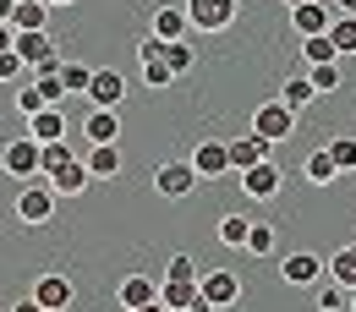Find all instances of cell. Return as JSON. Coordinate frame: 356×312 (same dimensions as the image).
<instances>
[{
    "label": "cell",
    "instance_id": "1",
    "mask_svg": "<svg viewBox=\"0 0 356 312\" xmlns=\"http://www.w3.org/2000/svg\"><path fill=\"white\" fill-rule=\"evenodd\" d=\"M0 148H6V176H22V181H39L44 176V142H33V137H0Z\"/></svg>",
    "mask_w": 356,
    "mask_h": 312
},
{
    "label": "cell",
    "instance_id": "2",
    "mask_svg": "<svg viewBox=\"0 0 356 312\" xmlns=\"http://www.w3.org/2000/svg\"><path fill=\"white\" fill-rule=\"evenodd\" d=\"M55 208H60V197H55L49 181H28V186L17 192V220H22V224H49V220H55Z\"/></svg>",
    "mask_w": 356,
    "mask_h": 312
},
{
    "label": "cell",
    "instance_id": "3",
    "mask_svg": "<svg viewBox=\"0 0 356 312\" xmlns=\"http://www.w3.org/2000/svg\"><path fill=\"white\" fill-rule=\"evenodd\" d=\"M280 279H285V285H302V290H307V285H323V279H329V258H318L312 247L285 252V258H280Z\"/></svg>",
    "mask_w": 356,
    "mask_h": 312
},
{
    "label": "cell",
    "instance_id": "4",
    "mask_svg": "<svg viewBox=\"0 0 356 312\" xmlns=\"http://www.w3.org/2000/svg\"><path fill=\"white\" fill-rule=\"evenodd\" d=\"M252 132L264 137L268 148H274V142H285V137L296 132V110H291L285 99H268V104H258V115H252Z\"/></svg>",
    "mask_w": 356,
    "mask_h": 312
},
{
    "label": "cell",
    "instance_id": "5",
    "mask_svg": "<svg viewBox=\"0 0 356 312\" xmlns=\"http://www.w3.org/2000/svg\"><path fill=\"white\" fill-rule=\"evenodd\" d=\"M186 6V22L197 33H225L236 22V0H181Z\"/></svg>",
    "mask_w": 356,
    "mask_h": 312
},
{
    "label": "cell",
    "instance_id": "6",
    "mask_svg": "<svg viewBox=\"0 0 356 312\" xmlns=\"http://www.w3.org/2000/svg\"><path fill=\"white\" fill-rule=\"evenodd\" d=\"M192 170H197V181H225L230 176V142L203 137V142L192 148Z\"/></svg>",
    "mask_w": 356,
    "mask_h": 312
},
{
    "label": "cell",
    "instance_id": "7",
    "mask_svg": "<svg viewBox=\"0 0 356 312\" xmlns=\"http://www.w3.org/2000/svg\"><path fill=\"white\" fill-rule=\"evenodd\" d=\"M159 302H165V312H214L203 302L197 279H159Z\"/></svg>",
    "mask_w": 356,
    "mask_h": 312
},
{
    "label": "cell",
    "instance_id": "8",
    "mask_svg": "<svg viewBox=\"0 0 356 312\" xmlns=\"http://www.w3.org/2000/svg\"><path fill=\"white\" fill-rule=\"evenodd\" d=\"M127 99V77L115 66H93V83H88V110H115Z\"/></svg>",
    "mask_w": 356,
    "mask_h": 312
},
{
    "label": "cell",
    "instance_id": "9",
    "mask_svg": "<svg viewBox=\"0 0 356 312\" xmlns=\"http://www.w3.org/2000/svg\"><path fill=\"white\" fill-rule=\"evenodd\" d=\"M192 186H197L192 159H170V165H159V170H154V192H159V197H186Z\"/></svg>",
    "mask_w": 356,
    "mask_h": 312
},
{
    "label": "cell",
    "instance_id": "10",
    "mask_svg": "<svg viewBox=\"0 0 356 312\" xmlns=\"http://www.w3.org/2000/svg\"><path fill=\"white\" fill-rule=\"evenodd\" d=\"M197 285H203V302H209V307H236V302H241V279H236L230 268L197 274Z\"/></svg>",
    "mask_w": 356,
    "mask_h": 312
},
{
    "label": "cell",
    "instance_id": "11",
    "mask_svg": "<svg viewBox=\"0 0 356 312\" xmlns=\"http://www.w3.org/2000/svg\"><path fill=\"white\" fill-rule=\"evenodd\" d=\"M17 55H22V60H28V66H33V72H39V66H55V60H60V49H55V39H49L44 28H39V33H17Z\"/></svg>",
    "mask_w": 356,
    "mask_h": 312
},
{
    "label": "cell",
    "instance_id": "12",
    "mask_svg": "<svg viewBox=\"0 0 356 312\" xmlns=\"http://www.w3.org/2000/svg\"><path fill=\"white\" fill-rule=\"evenodd\" d=\"M329 22H334V11H329L323 0H307V6H291V28H296L302 39H318V33H329Z\"/></svg>",
    "mask_w": 356,
    "mask_h": 312
},
{
    "label": "cell",
    "instance_id": "13",
    "mask_svg": "<svg viewBox=\"0 0 356 312\" xmlns=\"http://www.w3.org/2000/svg\"><path fill=\"white\" fill-rule=\"evenodd\" d=\"M115 302H121L127 312L154 307V302H159V279H148V274H127V279H121V290H115Z\"/></svg>",
    "mask_w": 356,
    "mask_h": 312
},
{
    "label": "cell",
    "instance_id": "14",
    "mask_svg": "<svg viewBox=\"0 0 356 312\" xmlns=\"http://www.w3.org/2000/svg\"><path fill=\"white\" fill-rule=\"evenodd\" d=\"M33 302H39L44 312H66V307H72V279H66V274H39Z\"/></svg>",
    "mask_w": 356,
    "mask_h": 312
},
{
    "label": "cell",
    "instance_id": "15",
    "mask_svg": "<svg viewBox=\"0 0 356 312\" xmlns=\"http://www.w3.org/2000/svg\"><path fill=\"white\" fill-rule=\"evenodd\" d=\"M49 186H55V197H83L88 192V181H93V170H88V159H72V165H60L55 176H44Z\"/></svg>",
    "mask_w": 356,
    "mask_h": 312
},
{
    "label": "cell",
    "instance_id": "16",
    "mask_svg": "<svg viewBox=\"0 0 356 312\" xmlns=\"http://www.w3.org/2000/svg\"><path fill=\"white\" fill-rule=\"evenodd\" d=\"M148 33H159V39H186L192 33V22H186V6H154V17H148Z\"/></svg>",
    "mask_w": 356,
    "mask_h": 312
},
{
    "label": "cell",
    "instance_id": "17",
    "mask_svg": "<svg viewBox=\"0 0 356 312\" xmlns=\"http://www.w3.org/2000/svg\"><path fill=\"white\" fill-rule=\"evenodd\" d=\"M241 192H247V197H274V192H280V165H274V159H258L252 170H241Z\"/></svg>",
    "mask_w": 356,
    "mask_h": 312
},
{
    "label": "cell",
    "instance_id": "18",
    "mask_svg": "<svg viewBox=\"0 0 356 312\" xmlns=\"http://www.w3.org/2000/svg\"><path fill=\"white\" fill-rule=\"evenodd\" d=\"M28 137L33 142H60L66 137V115H60V104H49L39 115H28Z\"/></svg>",
    "mask_w": 356,
    "mask_h": 312
},
{
    "label": "cell",
    "instance_id": "19",
    "mask_svg": "<svg viewBox=\"0 0 356 312\" xmlns=\"http://www.w3.org/2000/svg\"><path fill=\"white\" fill-rule=\"evenodd\" d=\"M83 132H88V148H104V142L121 137V115H115V110H88Z\"/></svg>",
    "mask_w": 356,
    "mask_h": 312
},
{
    "label": "cell",
    "instance_id": "20",
    "mask_svg": "<svg viewBox=\"0 0 356 312\" xmlns=\"http://www.w3.org/2000/svg\"><path fill=\"white\" fill-rule=\"evenodd\" d=\"M258 159H268V142L258 132H247V137H236V142H230V170H236V176H241V170H252Z\"/></svg>",
    "mask_w": 356,
    "mask_h": 312
},
{
    "label": "cell",
    "instance_id": "21",
    "mask_svg": "<svg viewBox=\"0 0 356 312\" xmlns=\"http://www.w3.org/2000/svg\"><path fill=\"white\" fill-rule=\"evenodd\" d=\"M302 176H307L312 186H334V181H340V165H334L329 148H312L307 159H302Z\"/></svg>",
    "mask_w": 356,
    "mask_h": 312
},
{
    "label": "cell",
    "instance_id": "22",
    "mask_svg": "<svg viewBox=\"0 0 356 312\" xmlns=\"http://www.w3.org/2000/svg\"><path fill=\"white\" fill-rule=\"evenodd\" d=\"M44 22H49V0H17V11H11L17 33H39Z\"/></svg>",
    "mask_w": 356,
    "mask_h": 312
},
{
    "label": "cell",
    "instance_id": "23",
    "mask_svg": "<svg viewBox=\"0 0 356 312\" xmlns=\"http://www.w3.org/2000/svg\"><path fill=\"white\" fill-rule=\"evenodd\" d=\"M329 279L346 285V290H356V241H346V247L329 258Z\"/></svg>",
    "mask_w": 356,
    "mask_h": 312
},
{
    "label": "cell",
    "instance_id": "24",
    "mask_svg": "<svg viewBox=\"0 0 356 312\" xmlns=\"http://www.w3.org/2000/svg\"><path fill=\"white\" fill-rule=\"evenodd\" d=\"M88 170H93V181L121 176V148H115V142H104V148H88Z\"/></svg>",
    "mask_w": 356,
    "mask_h": 312
},
{
    "label": "cell",
    "instance_id": "25",
    "mask_svg": "<svg viewBox=\"0 0 356 312\" xmlns=\"http://www.w3.org/2000/svg\"><path fill=\"white\" fill-rule=\"evenodd\" d=\"M280 99H285L291 110H307L312 99H318V88H312V77H285V83H280Z\"/></svg>",
    "mask_w": 356,
    "mask_h": 312
},
{
    "label": "cell",
    "instance_id": "26",
    "mask_svg": "<svg viewBox=\"0 0 356 312\" xmlns=\"http://www.w3.org/2000/svg\"><path fill=\"white\" fill-rule=\"evenodd\" d=\"M312 307H318V312H351V290H346V285H334V279H323Z\"/></svg>",
    "mask_w": 356,
    "mask_h": 312
},
{
    "label": "cell",
    "instance_id": "27",
    "mask_svg": "<svg viewBox=\"0 0 356 312\" xmlns=\"http://www.w3.org/2000/svg\"><path fill=\"white\" fill-rule=\"evenodd\" d=\"M247 252H252V258H274V252H280V236H274V224L252 220V236H247Z\"/></svg>",
    "mask_w": 356,
    "mask_h": 312
},
{
    "label": "cell",
    "instance_id": "28",
    "mask_svg": "<svg viewBox=\"0 0 356 312\" xmlns=\"http://www.w3.org/2000/svg\"><path fill=\"white\" fill-rule=\"evenodd\" d=\"M214 230H220L225 247H247V236H252V220H247V214H225Z\"/></svg>",
    "mask_w": 356,
    "mask_h": 312
},
{
    "label": "cell",
    "instance_id": "29",
    "mask_svg": "<svg viewBox=\"0 0 356 312\" xmlns=\"http://www.w3.org/2000/svg\"><path fill=\"white\" fill-rule=\"evenodd\" d=\"M302 55H307V66H329V60H340V49L329 33H318V39H302Z\"/></svg>",
    "mask_w": 356,
    "mask_h": 312
},
{
    "label": "cell",
    "instance_id": "30",
    "mask_svg": "<svg viewBox=\"0 0 356 312\" xmlns=\"http://www.w3.org/2000/svg\"><path fill=\"white\" fill-rule=\"evenodd\" d=\"M165 66H170L176 77H186V72L197 66V49L186 44V39H176V44H165Z\"/></svg>",
    "mask_w": 356,
    "mask_h": 312
},
{
    "label": "cell",
    "instance_id": "31",
    "mask_svg": "<svg viewBox=\"0 0 356 312\" xmlns=\"http://www.w3.org/2000/svg\"><path fill=\"white\" fill-rule=\"evenodd\" d=\"M329 39H334L340 55H356V17H334L329 22Z\"/></svg>",
    "mask_w": 356,
    "mask_h": 312
},
{
    "label": "cell",
    "instance_id": "32",
    "mask_svg": "<svg viewBox=\"0 0 356 312\" xmlns=\"http://www.w3.org/2000/svg\"><path fill=\"white\" fill-rule=\"evenodd\" d=\"M60 83H66V93H88L93 66H77V60H66V66H60Z\"/></svg>",
    "mask_w": 356,
    "mask_h": 312
},
{
    "label": "cell",
    "instance_id": "33",
    "mask_svg": "<svg viewBox=\"0 0 356 312\" xmlns=\"http://www.w3.org/2000/svg\"><path fill=\"white\" fill-rule=\"evenodd\" d=\"M17 110H22V115H39V110H49L44 88H39V83H22V88H17Z\"/></svg>",
    "mask_w": 356,
    "mask_h": 312
},
{
    "label": "cell",
    "instance_id": "34",
    "mask_svg": "<svg viewBox=\"0 0 356 312\" xmlns=\"http://www.w3.org/2000/svg\"><path fill=\"white\" fill-rule=\"evenodd\" d=\"M307 77H312V88H318V93H334V88H340V60H329V66H307Z\"/></svg>",
    "mask_w": 356,
    "mask_h": 312
},
{
    "label": "cell",
    "instance_id": "35",
    "mask_svg": "<svg viewBox=\"0 0 356 312\" xmlns=\"http://www.w3.org/2000/svg\"><path fill=\"white\" fill-rule=\"evenodd\" d=\"M72 159H77V154L66 148V137H60V142H44V176H55V170L72 165ZM44 176H39V181H44Z\"/></svg>",
    "mask_w": 356,
    "mask_h": 312
},
{
    "label": "cell",
    "instance_id": "36",
    "mask_svg": "<svg viewBox=\"0 0 356 312\" xmlns=\"http://www.w3.org/2000/svg\"><path fill=\"white\" fill-rule=\"evenodd\" d=\"M329 154H334L340 176H346V170H356V137H334V142H329Z\"/></svg>",
    "mask_w": 356,
    "mask_h": 312
},
{
    "label": "cell",
    "instance_id": "37",
    "mask_svg": "<svg viewBox=\"0 0 356 312\" xmlns=\"http://www.w3.org/2000/svg\"><path fill=\"white\" fill-rule=\"evenodd\" d=\"M143 83H148V88H170V83H176V72H170L165 60H143Z\"/></svg>",
    "mask_w": 356,
    "mask_h": 312
},
{
    "label": "cell",
    "instance_id": "38",
    "mask_svg": "<svg viewBox=\"0 0 356 312\" xmlns=\"http://www.w3.org/2000/svg\"><path fill=\"white\" fill-rule=\"evenodd\" d=\"M203 268H197V258H186V252H176L170 263H165V279H197Z\"/></svg>",
    "mask_w": 356,
    "mask_h": 312
},
{
    "label": "cell",
    "instance_id": "39",
    "mask_svg": "<svg viewBox=\"0 0 356 312\" xmlns=\"http://www.w3.org/2000/svg\"><path fill=\"white\" fill-rule=\"evenodd\" d=\"M22 66H28V60H22L17 49H6V55H0V83H11V77H22Z\"/></svg>",
    "mask_w": 356,
    "mask_h": 312
},
{
    "label": "cell",
    "instance_id": "40",
    "mask_svg": "<svg viewBox=\"0 0 356 312\" xmlns=\"http://www.w3.org/2000/svg\"><path fill=\"white\" fill-rule=\"evenodd\" d=\"M165 44H170V39H159V33H148V39L137 44V55H143V60H165Z\"/></svg>",
    "mask_w": 356,
    "mask_h": 312
},
{
    "label": "cell",
    "instance_id": "41",
    "mask_svg": "<svg viewBox=\"0 0 356 312\" xmlns=\"http://www.w3.org/2000/svg\"><path fill=\"white\" fill-rule=\"evenodd\" d=\"M11 44H17V28H11V22H0V55H6Z\"/></svg>",
    "mask_w": 356,
    "mask_h": 312
},
{
    "label": "cell",
    "instance_id": "42",
    "mask_svg": "<svg viewBox=\"0 0 356 312\" xmlns=\"http://www.w3.org/2000/svg\"><path fill=\"white\" fill-rule=\"evenodd\" d=\"M6 312H44V307H39L33 296H22V302H11V307H6Z\"/></svg>",
    "mask_w": 356,
    "mask_h": 312
},
{
    "label": "cell",
    "instance_id": "43",
    "mask_svg": "<svg viewBox=\"0 0 356 312\" xmlns=\"http://www.w3.org/2000/svg\"><path fill=\"white\" fill-rule=\"evenodd\" d=\"M11 11H17V0H0V22H11Z\"/></svg>",
    "mask_w": 356,
    "mask_h": 312
},
{
    "label": "cell",
    "instance_id": "44",
    "mask_svg": "<svg viewBox=\"0 0 356 312\" xmlns=\"http://www.w3.org/2000/svg\"><path fill=\"white\" fill-rule=\"evenodd\" d=\"M340 6V17H356V0H334Z\"/></svg>",
    "mask_w": 356,
    "mask_h": 312
},
{
    "label": "cell",
    "instance_id": "45",
    "mask_svg": "<svg viewBox=\"0 0 356 312\" xmlns=\"http://www.w3.org/2000/svg\"><path fill=\"white\" fill-rule=\"evenodd\" d=\"M137 312H165V302H154V307H137Z\"/></svg>",
    "mask_w": 356,
    "mask_h": 312
},
{
    "label": "cell",
    "instance_id": "46",
    "mask_svg": "<svg viewBox=\"0 0 356 312\" xmlns=\"http://www.w3.org/2000/svg\"><path fill=\"white\" fill-rule=\"evenodd\" d=\"M49 6H77V0H49Z\"/></svg>",
    "mask_w": 356,
    "mask_h": 312
},
{
    "label": "cell",
    "instance_id": "47",
    "mask_svg": "<svg viewBox=\"0 0 356 312\" xmlns=\"http://www.w3.org/2000/svg\"><path fill=\"white\" fill-rule=\"evenodd\" d=\"M0 170H6V148H0Z\"/></svg>",
    "mask_w": 356,
    "mask_h": 312
},
{
    "label": "cell",
    "instance_id": "48",
    "mask_svg": "<svg viewBox=\"0 0 356 312\" xmlns=\"http://www.w3.org/2000/svg\"><path fill=\"white\" fill-rule=\"evenodd\" d=\"M285 6H307V0H285Z\"/></svg>",
    "mask_w": 356,
    "mask_h": 312
},
{
    "label": "cell",
    "instance_id": "49",
    "mask_svg": "<svg viewBox=\"0 0 356 312\" xmlns=\"http://www.w3.org/2000/svg\"><path fill=\"white\" fill-rule=\"evenodd\" d=\"M351 312H356V290H351Z\"/></svg>",
    "mask_w": 356,
    "mask_h": 312
},
{
    "label": "cell",
    "instance_id": "50",
    "mask_svg": "<svg viewBox=\"0 0 356 312\" xmlns=\"http://www.w3.org/2000/svg\"><path fill=\"white\" fill-rule=\"evenodd\" d=\"M121 312H127V307H121Z\"/></svg>",
    "mask_w": 356,
    "mask_h": 312
}]
</instances>
